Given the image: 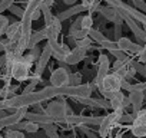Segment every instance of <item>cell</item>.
<instances>
[{"label": "cell", "mask_w": 146, "mask_h": 138, "mask_svg": "<svg viewBox=\"0 0 146 138\" xmlns=\"http://www.w3.org/2000/svg\"><path fill=\"white\" fill-rule=\"evenodd\" d=\"M123 81H125V79H123L119 74H116V72L108 74V75L102 79V82L98 85V88H99L100 94L105 96V99L109 101L116 92H119V91L122 89Z\"/></svg>", "instance_id": "6da1fadb"}, {"label": "cell", "mask_w": 146, "mask_h": 138, "mask_svg": "<svg viewBox=\"0 0 146 138\" xmlns=\"http://www.w3.org/2000/svg\"><path fill=\"white\" fill-rule=\"evenodd\" d=\"M30 68L32 65H29L23 59V56H19L15 59L13 65L10 66V76L17 82H25L30 78Z\"/></svg>", "instance_id": "7a4b0ae2"}, {"label": "cell", "mask_w": 146, "mask_h": 138, "mask_svg": "<svg viewBox=\"0 0 146 138\" xmlns=\"http://www.w3.org/2000/svg\"><path fill=\"white\" fill-rule=\"evenodd\" d=\"M60 101H56V102H50L47 105V108L44 109V114H47L49 117H52L54 119V122H64V118H66V114H64V109H66V102L63 101L64 96H57Z\"/></svg>", "instance_id": "3957f363"}, {"label": "cell", "mask_w": 146, "mask_h": 138, "mask_svg": "<svg viewBox=\"0 0 146 138\" xmlns=\"http://www.w3.org/2000/svg\"><path fill=\"white\" fill-rule=\"evenodd\" d=\"M123 114H125L123 109H115L113 112H110V114H108L106 117H103V121H102V124L99 125V135H100L102 138H105V137L109 134V131L113 128V125L120 121V118H122Z\"/></svg>", "instance_id": "277c9868"}, {"label": "cell", "mask_w": 146, "mask_h": 138, "mask_svg": "<svg viewBox=\"0 0 146 138\" xmlns=\"http://www.w3.org/2000/svg\"><path fill=\"white\" fill-rule=\"evenodd\" d=\"M130 131L136 138H145L146 137V108H142L136 114L135 121L132 122Z\"/></svg>", "instance_id": "5b68a950"}, {"label": "cell", "mask_w": 146, "mask_h": 138, "mask_svg": "<svg viewBox=\"0 0 146 138\" xmlns=\"http://www.w3.org/2000/svg\"><path fill=\"white\" fill-rule=\"evenodd\" d=\"M70 81V74L67 72V68H56L54 71L50 74V84L54 88H66L69 86Z\"/></svg>", "instance_id": "8992f818"}, {"label": "cell", "mask_w": 146, "mask_h": 138, "mask_svg": "<svg viewBox=\"0 0 146 138\" xmlns=\"http://www.w3.org/2000/svg\"><path fill=\"white\" fill-rule=\"evenodd\" d=\"M27 114V108H19L16 112L10 114V115H6V117H2L0 118V129L3 128H12L13 125H16L17 122H20Z\"/></svg>", "instance_id": "52a82bcc"}, {"label": "cell", "mask_w": 146, "mask_h": 138, "mask_svg": "<svg viewBox=\"0 0 146 138\" xmlns=\"http://www.w3.org/2000/svg\"><path fill=\"white\" fill-rule=\"evenodd\" d=\"M103 121V117H86V115H70L64 118V122L72 124V125H85V124H92V125H100Z\"/></svg>", "instance_id": "ba28073f"}, {"label": "cell", "mask_w": 146, "mask_h": 138, "mask_svg": "<svg viewBox=\"0 0 146 138\" xmlns=\"http://www.w3.org/2000/svg\"><path fill=\"white\" fill-rule=\"evenodd\" d=\"M52 56H53L52 49H50V46H49V45H46V46H44V49L42 50L40 58L37 59L35 74H37V75H40V76H42V74L44 72V68L47 66V63H49V60H50V58H52Z\"/></svg>", "instance_id": "9c48e42d"}, {"label": "cell", "mask_w": 146, "mask_h": 138, "mask_svg": "<svg viewBox=\"0 0 146 138\" xmlns=\"http://www.w3.org/2000/svg\"><path fill=\"white\" fill-rule=\"evenodd\" d=\"M109 68H110V63H109L108 56L106 55L99 56V66H98V74H96V79H95L96 85H99L102 82V79L109 74Z\"/></svg>", "instance_id": "30bf717a"}, {"label": "cell", "mask_w": 146, "mask_h": 138, "mask_svg": "<svg viewBox=\"0 0 146 138\" xmlns=\"http://www.w3.org/2000/svg\"><path fill=\"white\" fill-rule=\"evenodd\" d=\"M99 12H100V15H102L105 19H108L109 22H113V23H116V25H122V22H123V17H122V16L117 13V10L113 9L112 6L100 7Z\"/></svg>", "instance_id": "8fae6325"}, {"label": "cell", "mask_w": 146, "mask_h": 138, "mask_svg": "<svg viewBox=\"0 0 146 138\" xmlns=\"http://www.w3.org/2000/svg\"><path fill=\"white\" fill-rule=\"evenodd\" d=\"M109 102H110V108H112L113 111H115V109H125L126 107L130 105L129 98H125V94H123L122 91L116 92V94L109 99Z\"/></svg>", "instance_id": "7c38bea8"}, {"label": "cell", "mask_w": 146, "mask_h": 138, "mask_svg": "<svg viewBox=\"0 0 146 138\" xmlns=\"http://www.w3.org/2000/svg\"><path fill=\"white\" fill-rule=\"evenodd\" d=\"M86 52H88V49L80 48V46H76L75 49H72L70 53L67 55V58H66V63H67V65H76V63H79L80 60L85 59Z\"/></svg>", "instance_id": "4fadbf2b"}, {"label": "cell", "mask_w": 146, "mask_h": 138, "mask_svg": "<svg viewBox=\"0 0 146 138\" xmlns=\"http://www.w3.org/2000/svg\"><path fill=\"white\" fill-rule=\"evenodd\" d=\"M117 46H119V49L123 50V52L137 53V55L140 53V50H142V48H143V46H140V45H136V43L130 42L127 38H120V39L117 40Z\"/></svg>", "instance_id": "5bb4252c"}, {"label": "cell", "mask_w": 146, "mask_h": 138, "mask_svg": "<svg viewBox=\"0 0 146 138\" xmlns=\"http://www.w3.org/2000/svg\"><path fill=\"white\" fill-rule=\"evenodd\" d=\"M145 101V94L143 91H130L129 94V102L133 107V112L137 114L142 109V104Z\"/></svg>", "instance_id": "9a60e30c"}, {"label": "cell", "mask_w": 146, "mask_h": 138, "mask_svg": "<svg viewBox=\"0 0 146 138\" xmlns=\"http://www.w3.org/2000/svg\"><path fill=\"white\" fill-rule=\"evenodd\" d=\"M27 121L36 122L39 125H46V124H52L54 122V119L52 117H49L47 114H40V112H27L25 117Z\"/></svg>", "instance_id": "2e32d148"}, {"label": "cell", "mask_w": 146, "mask_h": 138, "mask_svg": "<svg viewBox=\"0 0 146 138\" xmlns=\"http://www.w3.org/2000/svg\"><path fill=\"white\" fill-rule=\"evenodd\" d=\"M5 35H6L7 40H19L22 38V22L10 23Z\"/></svg>", "instance_id": "e0dca14e"}, {"label": "cell", "mask_w": 146, "mask_h": 138, "mask_svg": "<svg viewBox=\"0 0 146 138\" xmlns=\"http://www.w3.org/2000/svg\"><path fill=\"white\" fill-rule=\"evenodd\" d=\"M43 39H47V36H46V29H44V27H43V29H40V30H37V32H32L30 42H29V49H32V48L37 46Z\"/></svg>", "instance_id": "ac0fdd59"}, {"label": "cell", "mask_w": 146, "mask_h": 138, "mask_svg": "<svg viewBox=\"0 0 146 138\" xmlns=\"http://www.w3.org/2000/svg\"><path fill=\"white\" fill-rule=\"evenodd\" d=\"M86 9H85V6L80 3V5H76V6H73L72 9H69V10H66V12H62L57 17L60 19V20H64V19H69L70 16H73V15H78V13H80V12H85Z\"/></svg>", "instance_id": "d6986e66"}, {"label": "cell", "mask_w": 146, "mask_h": 138, "mask_svg": "<svg viewBox=\"0 0 146 138\" xmlns=\"http://www.w3.org/2000/svg\"><path fill=\"white\" fill-rule=\"evenodd\" d=\"M43 127H44V132H46V135H47L49 138H57V127L54 125V122L46 124V125H43Z\"/></svg>", "instance_id": "ffe728a7"}, {"label": "cell", "mask_w": 146, "mask_h": 138, "mask_svg": "<svg viewBox=\"0 0 146 138\" xmlns=\"http://www.w3.org/2000/svg\"><path fill=\"white\" fill-rule=\"evenodd\" d=\"M89 38L93 39V40H96L98 43H102V42L108 40V38H105L99 30H95V29H90V30H89Z\"/></svg>", "instance_id": "44dd1931"}, {"label": "cell", "mask_w": 146, "mask_h": 138, "mask_svg": "<svg viewBox=\"0 0 146 138\" xmlns=\"http://www.w3.org/2000/svg\"><path fill=\"white\" fill-rule=\"evenodd\" d=\"M0 138H26V137H25V134L22 131L10 128V129H7V132H6L5 137H0Z\"/></svg>", "instance_id": "7402d4cb"}, {"label": "cell", "mask_w": 146, "mask_h": 138, "mask_svg": "<svg viewBox=\"0 0 146 138\" xmlns=\"http://www.w3.org/2000/svg\"><path fill=\"white\" fill-rule=\"evenodd\" d=\"M92 26H93V19H92V16H90V15L83 16V17H82V29H83V30H90Z\"/></svg>", "instance_id": "603a6c76"}, {"label": "cell", "mask_w": 146, "mask_h": 138, "mask_svg": "<svg viewBox=\"0 0 146 138\" xmlns=\"http://www.w3.org/2000/svg\"><path fill=\"white\" fill-rule=\"evenodd\" d=\"M9 25H10V23H9V19H7L5 15H0V36L6 33Z\"/></svg>", "instance_id": "cb8c5ba5"}, {"label": "cell", "mask_w": 146, "mask_h": 138, "mask_svg": "<svg viewBox=\"0 0 146 138\" xmlns=\"http://www.w3.org/2000/svg\"><path fill=\"white\" fill-rule=\"evenodd\" d=\"M80 74H73L70 75V81H69V86H79L80 85Z\"/></svg>", "instance_id": "d4e9b609"}, {"label": "cell", "mask_w": 146, "mask_h": 138, "mask_svg": "<svg viewBox=\"0 0 146 138\" xmlns=\"http://www.w3.org/2000/svg\"><path fill=\"white\" fill-rule=\"evenodd\" d=\"M9 10H10L15 16H17V17H20V19H23V16H25V10H23V9H20L19 6H15V5H13Z\"/></svg>", "instance_id": "484cf974"}, {"label": "cell", "mask_w": 146, "mask_h": 138, "mask_svg": "<svg viewBox=\"0 0 146 138\" xmlns=\"http://www.w3.org/2000/svg\"><path fill=\"white\" fill-rule=\"evenodd\" d=\"M133 3H135V7L136 9H140V10L146 12V3H145V0H133Z\"/></svg>", "instance_id": "4316f807"}, {"label": "cell", "mask_w": 146, "mask_h": 138, "mask_svg": "<svg viewBox=\"0 0 146 138\" xmlns=\"http://www.w3.org/2000/svg\"><path fill=\"white\" fill-rule=\"evenodd\" d=\"M137 56H139V62L146 65V45L142 48V50H140V53H139Z\"/></svg>", "instance_id": "83f0119b"}, {"label": "cell", "mask_w": 146, "mask_h": 138, "mask_svg": "<svg viewBox=\"0 0 146 138\" xmlns=\"http://www.w3.org/2000/svg\"><path fill=\"white\" fill-rule=\"evenodd\" d=\"M35 89H36V84L30 82V84L23 89V94H32V92H35Z\"/></svg>", "instance_id": "f1b7e54d"}, {"label": "cell", "mask_w": 146, "mask_h": 138, "mask_svg": "<svg viewBox=\"0 0 146 138\" xmlns=\"http://www.w3.org/2000/svg\"><path fill=\"white\" fill-rule=\"evenodd\" d=\"M80 127H82V131H83V132H85V134H86L88 137H90V138H98V135H96V134H95L93 131H90V129L85 128L83 125H80Z\"/></svg>", "instance_id": "f546056e"}, {"label": "cell", "mask_w": 146, "mask_h": 138, "mask_svg": "<svg viewBox=\"0 0 146 138\" xmlns=\"http://www.w3.org/2000/svg\"><path fill=\"white\" fill-rule=\"evenodd\" d=\"M115 35H116L117 40L122 38V36H120V25H116V26H115Z\"/></svg>", "instance_id": "4dcf8cb0"}, {"label": "cell", "mask_w": 146, "mask_h": 138, "mask_svg": "<svg viewBox=\"0 0 146 138\" xmlns=\"http://www.w3.org/2000/svg\"><path fill=\"white\" fill-rule=\"evenodd\" d=\"M40 15H42V10L39 9V10H36V12L33 13V16H32V19H33V20H37V19L40 17Z\"/></svg>", "instance_id": "1f68e13d"}, {"label": "cell", "mask_w": 146, "mask_h": 138, "mask_svg": "<svg viewBox=\"0 0 146 138\" xmlns=\"http://www.w3.org/2000/svg\"><path fill=\"white\" fill-rule=\"evenodd\" d=\"M6 43H7V40H0V52L6 50Z\"/></svg>", "instance_id": "d6a6232c"}, {"label": "cell", "mask_w": 146, "mask_h": 138, "mask_svg": "<svg viewBox=\"0 0 146 138\" xmlns=\"http://www.w3.org/2000/svg\"><path fill=\"white\" fill-rule=\"evenodd\" d=\"M5 65H6V56L2 55V56H0V69H2Z\"/></svg>", "instance_id": "836d02e7"}, {"label": "cell", "mask_w": 146, "mask_h": 138, "mask_svg": "<svg viewBox=\"0 0 146 138\" xmlns=\"http://www.w3.org/2000/svg\"><path fill=\"white\" fill-rule=\"evenodd\" d=\"M63 2H64L66 5H73V3L76 2V0H63Z\"/></svg>", "instance_id": "e575fe53"}]
</instances>
